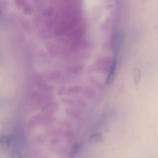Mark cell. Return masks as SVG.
<instances>
[{"label": "cell", "instance_id": "obj_1", "mask_svg": "<svg viewBox=\"0 0 158 158\" xmlns=\"http://www.w3.org/2000/svg\"><path fill=\"white\" fill-rule=\"evenodd\" d=\"M71 44V48L73 50H85L87 48V44L85 41L80 38H73Z\"/></svg>", "mask_w": 158, "mask_h": 158}, {"label": "cell", "instance_id": "obj_2", "mask_svg": "<svg viewBox=\"0 0 158 158\" xmlns=\"http://www.w3.org/2000/svg\"><path fill=\"white\" fill-rule=\"evenodd\" d=\"M117 59L114 58L112 63L110 72L106 80V84L107 85L111 84L113 82L115 77L116 67Z\"/></svg>", "mask_w": 158, "mask_h": 158}, {"label": "cell", "instance_id": "obj_3", "mask_svg": "<svg viewBox=\"0 0 158 158\" xmlns=\"http://www.w3.org/2000/svg\"><path fill=\"white\" fill-rule=\"evenodd\" d=\"M12 142V138L9 135H4L0 137V146L3 149H8Z\"/></svg>", "mask_w": 158, "mask_h": 158}, {"label": "cell", "instance_id": "obj_4", "mask_svg": "<svg viewBox=\"0 0 158 158\" xmlns=\"http://www.w3.org/2000/svg\"><path fill=\"white\" fill-rule=\"evenodd\" d=\"M47 47L50 54L52 56H56L58 55L59 49L55 44L48 42L47 44Z\"/></svg>", "mask_w": 158, "mask_h": 158}, {"label": "cell", "instance_id": "obj_5", "mask_svg": "<svg viewBox=\"0 0 158 158\" xmlns=\"http://www.w3.org/2000/svg\"><path fill=\"white\" fill-rule=\"evenodd\" d=\"M89 141L92 144L97 143L103 141V138L101 134L96 133L92 134L89 138Z\"/></svg>", "mask_w": 158, "mask_h": 158}, {"label": "cell", "instance_id": "obj_6", "mask_svg": "<svg viewBox=\"0 0 158 158\" xmlns=\"http://www.w3.org/2000/svg\"><path fill=\"white\" fill-rule=\"evenodd\" d=\"M61 76V73L57 70L52 71L49 72L47 76V78L49 80L53 81L58 79Z\"/></svg>", "mask_w": 158, "mask_h": 158}, {"label": "cell", "instance_id": "obj_7", "mask_svg": "<svg viewBox=\"0 0 158 158\" xmlns=\"http://www.w3.org/2000/svg\"><path fill=\"white\" fill-rule=\"evenodd\" d=\"M81 147L80 143H77L74 145L69 153V157H73L76 156L79 153Z\"/></svg>", "mask_w": 158, "mask_h": 158}, {"label": "cell", "instance_id": "obj_8", "mask_svg": "<svg viewBox=\"0 0 158 158\" xmlns=\"http://www.w3.org/2000/svg\"><path fill=\"white\" fill-rule=\"evenodd\" d=\"M84 33V30L83 28H79L74 30L70 34L71 37H72L73 38H80Z\"/></svg>", "mask_w": 158, "mask_h": 158}, {"label": "cell", "instance_id": "obj_9", "mask_svg": "<svg viewBox=\"0 0 158 158\" xmlns=\"http://www.w3.org/2000/svg\"><path fill=\"white\" fill-rule=\"evenodd\" d=\"M133 75L134 83L138 85L140 81L141 74L140 71L137 68H135L133 70Z\"/></svg>", "mask_w": 158, "mask_h": 158}, {"label": "cell", "instance_id": "obj_10", "mask_svg": "<svg viewBox=\"0 0 158 158\" xmlns=\"http://www.w3.org/2000/svg\"><path fill=\"white\" fill-rule=\"evenodd\" d=\"M84 66L83 65H78L74 66L72 68V72L74 74H77L84 68Z\"/></svg>", "mask_w": 158, "mask_h": 158}, {"label": "cell", "instance_id": "obj_11", "mask_svg": "<svg viewBox=\"0 0 158 158\" xmlns=\"http://www.w3.org/2000/svg\"><path fill=\"white\" fill-rule=\"evenodd\" d=\"M53 10L51 9H47L44 10L42 12V15L45 17L50 16L53 13Z\"/></svg>", "mask_w": 158, "mask_h": 158}, {"label": "cell", "instance_id": "obj_12", "mask_svg": "<svg viewBox=\"0 0 158 158\" xmlns=\"http://www.w3.org/2000/svg\"><path fill=\"white\" fill-rule=\"evenodd\" d=\"M81 88L80 87L77 86L71 87L68 90V93H71L78 92L80 91Z\"/></svg>", "mask_w": 158, "mask_h": 158}, {"label": "cell", "instance_id": "obj_13", "mask_svg": "<svg viewBox=\"0 0 158 158\" xmlns=\"http://www.w3.org/2000/svg\"><path fill=\"white\" fill-rule=\"evenodd\" d=\"M15 3L19 8L25 6V0H14Z\"/></svg>", "mask_w": 158, "mask_h": 158}, {"label": "cell", "instance_id": "obj_14", "mask_svg": "<svg viewBox=\"0 0 158 158\" xmlns=\"http://www.w3.org/2000/svg\"><path fill=\"white\" fill-rule=\"evenodd\" d=\"M24 12L25 14L28 15L30 14L31 12V7L28 5L25 6L24 7Z\"/></svg>", "mask_w": 158, "mask_h": 158}, {"label": "cell", "instance_id": "obj_15", "mask_svg": "<svg viewBox=\"0 0 158 158\" xmlns=\"http://www.w3.org/2000/svg\"><path fill=\"white\" fill-rule=\"evenodd\" d=\"M66 88L65 87H60L58 90V93L62 94H63L65 92Z\"/></svg>", "mask_w": 158, "mask_h": 158}, {"label": "cell", "instance_id": "obj_16", "mask_svg": "<svg viewBox=\"0 0 158 158\" xmlns=\"http://www.w3.org/2000/svg\"><path fill=\"white\" fill-rule=\"evenodd\" d=\"M2 10L1 9V8H0V15H1L2 14Z\"/></svg>", "mask_w": 158, "mask_h": 158}]
</instances>
